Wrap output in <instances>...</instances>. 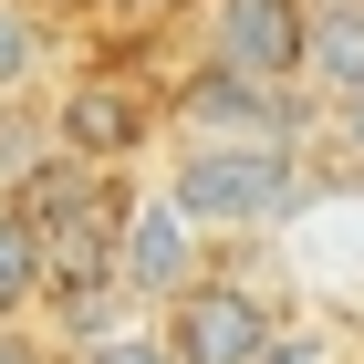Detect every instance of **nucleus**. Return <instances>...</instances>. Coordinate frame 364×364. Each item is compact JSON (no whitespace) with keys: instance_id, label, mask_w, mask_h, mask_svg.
<instances>
[{"instance_id":"nucleus-1","label":"nucleus","mask_w":364,"mask_h":364,"mask_svg":"<svg viewBox=\"0 0 364 364\" xmlns=\"http://www.w3.org/2000/svg\"><path fill=\"white\" fill-rule=\"evenodd\" d=\"M156 188L198 229H260V219H281L302 198V146L291 136H188Z\"/></svg>"},{"instance_id":"nucleus-2","label":"nucleus","mask_w":364,"mask_h":364,"mask_svg":"<svg viewBox=\"0 0 364 364\" xmlns=\"http://www.w3.org/2000/svg\"><path fill=\"white\" fill-rule=\"evenodd\" d=\"M177 125L188 136H291L302 146V84H271V73H240V63H198V73H177Z\"/></svg>"},{"instance_id":"nucleus-3","label":"nucleus","mask_w":364,"mask_h":364,"mask_svg":"<svg viewBox=\"0 0 364 364\" xmlns=\"http://www.w3.org/2000/svg\"><path fill=\"white\" fill-rule=\"evenodd\" d=\"M167 354H177V364H260V354H271V312H260V291L188 271V281L167 291Z\"/></svg>"},{"instance_id":"nucleus-4","label":"nucleus","mask_w":364,"mask_h":364,"mask_svg":"<svg viewBox=\"0 0 364 364\" xmlns=\"http://www.w3.org/2000/svg\"><path fill=\"white\" fill-rule=\"evenodd\" d=\"M198 250H208V229H198L167 188H146V198L114 208V281H125L136 302H167L177 281L198 271Z\"/></svg>"},{"instance_id":"nucleus-5","label":"nucleus","mask_w":364,"mask_h":364,"mask_svg":"<svg viewBox=\"0 0 364 364\" xmlns=\"http://www.w3.org/2000/svg\"><path fill=\"white\" fill-rule=\"evenodd\" d=\"M146 136H156V105H146L136 84H114V73H84V84L53 94V146L63 156L125 167V156H146Z\"/></svg>"},{"instance_id":"nucleus-6","label":"nucleus","mask_w":364,"mask_h":364,"mask_svg":"<svg viewBox=\"0 0 364 364\" xmlns=\"http://www.w3.org/2000/svg\"><path fill=\"white\" fill-rule=\"evenodd\" d=\"M208 53L271 84H302V0H208Z\"/></svg>"},{"instance_id":"nucleus-7","label":"nucleus","mask_w":364,"mask_h":364,"mask_svg":"<svg viewBox=\"0 0 364 364\" xmlns=\"http://www.w3.org/2000/svg\"><path fill=\"white\" fill-rule=\"evenodd\" d=\"M364 84V0H302V94H354Z\"/></svg>"},{"instance_id":"nucleus-8","label":"nucleus","mask_w":364,"mask_h":364,"mask_svg":"<svg viewBox=\"0 0 364 364\" xmlns=\"http://www.w3.org/2000/svg\"><path fill=\"white\" fill-rule=\"evenodd\" d=\"M31 302H42V229L0 198V323H11V312H31Z\"/></svg>"},{"instance_id":"nucleus-9","label":"nucleus","mask_w":364,"mask_h":364,"mask_svg":"<svg viewBox=\"0 0 364 364\" xmlns=\"http://www.w3.org/2000/svg\"><path fill=\"white\" fill-rule=\"evenodd\" d=\"M42 53H53L42 11H31V0H0V94H21L31 73H42Z\"/></svg>"},{"instance_id":"nucleus-10","label":"nucleus","mask_w":364,"mask_h":364,"mask_svg":"<svg viewBox=\"0 0 364 364\" xmlns=\"http://www.w3.org/2000/svg\"><path fill=\"white\" fill-rule=\"evenodd\" d=\"M84 364H177V354H167V333H105V343H84Z\"/></svg>"},{"instance_id":"nucleus-11","label":"nucleus","mask_w":364,"mask_h":364,"mask_svg":"<svg viewBox=\"0 0 364 364\" xmlns=\"http://www.w3.org/2000/svg\"><path fill=\"white\" fill-rule=\"evenodd\" d=\"M333 125H343V156H364V84L333 94Z\"/></svg>"},{"instance_id":"nucleus-12","label":"nucleus","mask_w":364,"mask_h":364,"mask_svg":"<svg viewBox=\"0 0 364 364\" xmlns=\"http://www.w3.org/2000/svg\"><path fill=\"white\" fill-rule=\"evenodd\" d=\"M114 21H156V11H177V0H105Z\"/></svg>"},{"instance_id":"nucleus-13","label":"nucleus","mask_w":364,"mask_h":364,"mask_svg":"<svg viewBox=\"0 0 364 364\" xmlns=\"http://www.w3.org/2000/svg\"><path fill=\"white\" fill-rule=\"evenodd\" d=\"M0 364H31V354H21V343H11V333H0Z\"/></svg>"}]
</instances>
